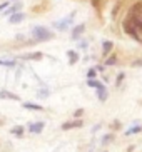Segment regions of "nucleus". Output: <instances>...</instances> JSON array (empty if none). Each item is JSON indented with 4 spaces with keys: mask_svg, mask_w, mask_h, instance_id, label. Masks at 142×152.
Listing matches in <instances>:
<instances>
[{
    "mask_svg": "<svg viewBox=\"0 0 142 152\" xmlns=\"http://www.w3.org/2000/svg\"><path fill=\"white\" fill-rule=\"evenodd\" d=\"M127 18H130L135 25H137L139 32H142V2L134 4L127 12Z\"/></svg>",
    "mask_w": 142,
    "mask_h": 152,
    "instance_id": "f257e3e1",
    "label": "nucleus"
},
{
    "mask_svg": "<svg viewBox=\"0 0 142 152\" xmlns=\"http://www.w3.org/2000/svg\"><path fill=\"white\" fill-rule=\"evenodd\" d=\"M32 35L37 42H47L53 39V32H50L47 27H42V25H35L32 28Z\"/></svg>",
    "mask_w": 142,
    "mask_h": 152,
    "instance_id": "f03ea898",
    "label": "nucleus"
},
{
    "mask_svg": "<svg viewBox=\"0 0 142 152\" xmlns=\"http://www.w3.org/2000/svg\"><path fill=\"white\" fill-rule=\"evenodd\" d=\"M122 28H124V32L127 34L129 37H132L134 40H139L141 42L142 39H141V35H139V28H137V25L130 20V18H127L125 17L124 18V22H122Z\"/></svg>",
    "mask_w": 142,
    "mask_h": 152,
    "instance_id": "7ed1b4c3",
    "label": "nucleus"
},
{
    "mask_svg": "<svg viewBox=\"0 0 142 152\" xmlns=\"http://www.w3.org/2000/svg\"><path fill=\"white\" fill-rule=\"evenodd\" d=\"M84 122L82 121H72V122H65L62 124V130H70V129H77V127H82Z\"/></svg>",
    "mask_w": 142,
    "mask_h": 152,
    "instance_id": "20e7f679",
    "label": "nucleus"
},
{
    "mask_svg": "<svg viewBox=\"0 0 142 152\" xmlns=\"http://www.w3.org/2000/svg\"><path fill=\"white\" fill-rule=\"evenodd\" d=\"M23 60H42L44 58V54L42 52H30V54H25L22 55Z\"/></svg>",
    "mask_w": 142,
    "mask_h": 152,
    "instance_id": "39448f33",
    "label": "nucleus"
},
{
    "mask_svg": "<svg viewBox=\"0 0 142 152\" xmlns=\"http://www.w3.org/2000/svg\"><path fill=\"white\" fill-rule=\"evenodd\" d=\"M84 30H85V23H79V25H75L74 30H72V39H79V37L84 34Z\"/></svg>",
    "mask_w": 142,
    "mask_h": 152,
    "instance_id": "423d86ee",
    "label": "nucleus"
},
{
    "mask_svg": "<svg viewBox=\"0 0 142 152\" xmlns=\"http://www.w3.org/2000/svg\"><path fill=\"white\" fill-rule=\"evenodd\" d=\"M25 18V15L22 14V12H15V14H12L10 15V18H9V23H20Z\"/></svg>",
    "mask_w": 142,
    "mask_h": 152,
    "instance_id": "0eeeda50",
    "label": "nucleus"
},
{
    "mask_svg": "<svg viewBox=\"0 0 142 152\" xmlns=\"http://www.w3.org/2000/svg\"><path fill=\"white\" fill-rule=\"evenodd\" d=\"M112 49H114V44H112L111 40H104L102 42V55H104V57H107Z\"/></svg>",
    "mask_w": 142,
    "mask_h": 152,
    "instance_id": "6e6552de",
    "label": "nucleus"
},
{
    "mask_svg": "<svg viewBox=\"0 0 142 152\" xmlns=\"http://www.w3.org/2000/svg\"><path fill=\"white\" fill-rule=\"evenodd\" d=\"M44 122H37V124H32L29 125V132H32V134H39V132H42V129H44Z\"/></svg>",
    "mask_w": 142,
    "mask_h": 152,
    "instance_id": "1a4fd4ad",
    "label": "nucleus"
},
{
    "mask_svg": "<svg viewBox=\"0 0 142 152\" xmlns=\"http://www.w3.org/2000/svg\"><path fill=\"white\" fill-rule=\"evenodd\" d=\"M74 15H75V12H72V14H70V17H65V18L62 20V22L55 23V27H57V28H60V30H64L67 23H70V22H72V17H74Z\"/></svg>",
    "mask_w": 142,
    "mask_h": 152,
    "instance_id": "9d476101",
    "label": "nucleus"
},
{
    "mask_svg": "<svg viewBox=\"0 0 142 152\" xmlns=\"http://www.w3.org/2000/svg\"><path fill=\"white\" fill-rule=\"evenodd\" d=\"M87 85H89V87H94V89H104V84H100V82L99 80H95V79H89V80H87Z\"/></svg>",
    "mask_w": 142,
    "mask_h": 152,
    "instance_id": "9b49d317",
    "label": "nucleus"
},
{
    "mask_svg": "<svg viewBox=\"0 0 142 152\" xmlns=\"http://www.w3.org/2000/svg\"><path fill=\"white\" fill-rule=\"evenodd\" d=\"M22 2H15V5H13V7H10V9H7V14H15V12H20V9H22Z\"/></svg>",
    "mask_w": 142,
    "mask_h": 152,
    "instance_id": "f8f14e48",
    "label": "nucleus"
},
{
    "mask_svg": "<svg viewBox=\"0 0 142 152\" xmlns=\"http://www.w3.org/2000/svg\"><path fill=\"white\" fill-rule=\"evenodd\" d=\"M23 107L29 109V110H44L42 105H37V104H32V102H25L23 104Z\"/></svg>",
    "mask_w": 142,
    "mask_h": 152,
    "instance_id": "ddd939ff",
    "label": "nucleus"
},
{
    "mask_svg": "<svg viewBox=\"0 0 142 152\" xmlns=\"http://www.w3.org/2000/svg\"><path fill=\"white\" fill-rule=\"evenodd\" d=\"M67 55H69V58H70L69 62H70L72 65H74V64H75L77 60H79V55H77V52H75V50H69V52H67Z\"/></svg>",
    "mask_w": 142,
    "mask_h": 152,
    "instance_id": "4468645a",
    "label": "nucleus"
},
{
    "mask_svg": "<svg viewBox=\"0 0 142 152\" xmlns=\"http://www.w3.org/2000/svg\"><path fill=\"white\" fill-rule=\"evenodd\" d=\"M10 132H12V134L15 135V137H22V135H23V127L17 125V127H13V129L10 130Z\"/></svg>",
    "mask_w": 142,
    "mask_h": 152,
    "instance_id": "2eb2a0df",
    "label": "nucleus"
},
{
    "mask_svg": "<svg viewBox=\"0 0 142 152\" xmlns=\"http://www.w3.org/2000/svg\"><path fill=\"white\" fill-rule=\"evenodd\" d=\"M142 127L141 125H135V127H130L129 130H125V135H132V134H137V132H141Z\"/></svg>",
    "mask_w": 142,
    "mask_h": 152,
    "instance_id": "dca6fc26",
    "label": "nucleus"
},
{
    "mask_svg": "<svg viewBox=\"0 0 142 152\" xmlns=\"http://www.w3.org/2000/svg\"><path fill=\"white\" fill-rule=\"evenodd\" d=\"M97 95H99V100H105L107 99V90H105V87H104V89H99L97 90Z\"/></svg>",
    "mask_w": 142,
    "mask_h": 152,
    "instance_id": "f3484780",
    "label": "nucleus"
},
{
    "mask_svg": "<svg viewBox=\"0 0 142 152\" xmlns=\"http://www.w3.org/2000/svg\"><path fill=\"white\" fill-rule=\"evenodd\" d=\"M105 64H107V65H114V64H117V57H116V55H111V57L105 60Z\"/></svg>",
    "mask_w": 142,
    "mask_h": 152,
    "instance_id": "a211bd4d",
    "label": "nucleus"
},
{
    "mask_svg": "<svg viewBox=\"0 0 142 152\" xmlns=\"http://www.w3.org/2000/svg\"><path fill=\"white\" fill-rule=\"evenodd\" d=\"M95 75H97V72H95V69H90V70L87 72V77H89V79H94Z\"/></svg>",
    "mask_w": 142,
    "mask_h": 152,
    "instance_id": "6ab92c4d",
    "label": "nucleus"
},
{
    "mask_svg": "<svg viewBox=\"0 0 142 152\" xmlns=\"http://www.w3.org/2000/svg\"><path fill=\"white\" fill-rule=\"evenodd\" d=\"M124 77H125V74H124V72H120L119 75H117V82H116V84H117V85H120V82L124 80Z\"/></svg>",
    "mask_w": 142,
    "mask_h": 152,
    "instance_id": "aec40b11",
    "label": "nucleus"
},
{
    "mask_svg": "<svg viewBox=\"0 0 142 152\" xmlns=\"http://www.w3.org/2000/svg\"><path fill=\"white\" fill-rule=\"evenodd\" d=\"M9 9V2H4V4H0V12L2 10H7Z\"/></svg>",
    "mask_w": 142,
    "mask_h": 152,
    "instance_id": "412c9836",
    "label": "nucleus"
},
{
    "mask_svg": "<svg viewBox=\"0 0 142 152\" xmlns=\"http://www.w3.org/2000/svg\"><path fill=\"white\" fill-rule=\"evenodd\" d=\"M112 139H114V135H107V137H104V140H102V142H104V144H107L109 140H112Z\"/></svg>",
    "mask_w": 142,
    "mask_h": 152,
    "instance_id": "4be33fe9",
    "label": "nucleus"
},
{
    "mask_svg": "<svg viewBox=\"0 0 142 152\" xmlns=\"http://www.w3.org/2000/svg\"><path fill=\"white\" fill-rule=\"evenodd\" d=\"M82 112H84L82 109H77V110L74 112V115H75V117H79V115H82Z\"/></svg>",
    "mask_w": 142,
    "mask_h": 152,
    "instance_id": "5701e85b",
    "label": "nucleus"
},
{
    "mask_svg": "<svg viewBox=\"0 0 142 152\" xmlns=\"http://www.w3.org/2000/svg\"><path fill=\"white\" fill-rule=\"evenodd\" d=\"M0 65H13V62H7V60H0Z\"/></svg>",
    "mask_w": 142,
    "mask_h": 152,
    "instance_id": "b1692460",
    "label": "nucleus"
},
{
    "mask_svg": "<svg viewBox=\"0 0 142 152\" xmlns=\"http://www.w3.org/2000/svg\"><path fill=\"white\" fill-rule=\"evenodd\" d=\"M79 47H80V49H87V42H80Z\"/></svg>",
    "mask_w": 142,
    "mask_h": 152,
    "instance_id": "393cba45",
    "label": "nucleus"
},
{
    "mask_svg": "<svg viewBox=\"0 0 142 152\" xmlns=\"http://www.w3.org/2000/svg\"><path fill=\"white\" fill-rule=\"evenodd\" d=\"M132 65L135 67V65H142V60H135V62H132Z\"/></svg>",
    "mask_w": 142,
    "mask_h": 152,
    "instance_id": "a878e982",
    "label": "nucleus"
}]
</instances>
